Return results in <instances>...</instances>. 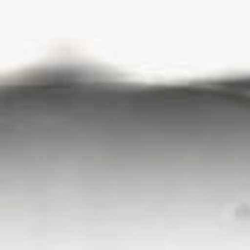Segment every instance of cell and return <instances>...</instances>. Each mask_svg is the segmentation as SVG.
<instances>
[{
  "label": "cell",
  "instance_id": "obj_1",
  "mask_svg": "<svg viewBox=\"0 0 250 250\" xmlns=\"http://www.w3.org/2000/svg\"><path fill=\"white\" fill-rule=\"evenodd\" d=\"M247 91H250V88H247Z\"/></svg>",
  "mask_w": 250,
  "mask_h": 250
}]
</instances>
